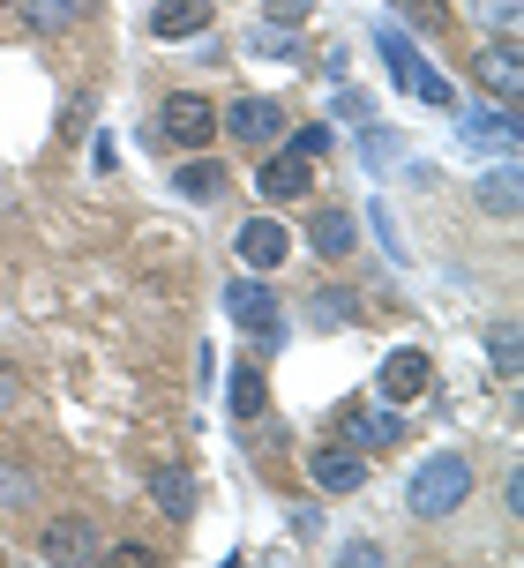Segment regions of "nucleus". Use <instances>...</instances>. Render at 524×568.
<instances>
[{"label": "nucleus", "mask_w": 524, "mask_h": 568, "mask_svg": "<svg viewBox=\"0 0 524 568\" xmlns=\"http://www.w3.org/2000/svg\"><path fill=\"white\" fill-rule=\"evenodd\" d=\"M292 150H300V158H322V150H330V128H300Z\"/></svg>", "instance_id": "a878e982"}, {"label": "nucleus", "mask_w": 524, "mask_h": 568, "mask_svg": "<svg viewBox=\"0 0 524 568\" xmlns=\"http://www.w3.org/2000/svg\"><path fill=\"white\" fill-rule=\"evenodd\" d=\"M233 187V172L218 165V158H188V165L173 172V195H188V202H218Z\"/></svg>", "instance_id": "4468645a"}, {"label": "nucleus", "mask_w": 524, "mask_h": 568, "mask_svg": "<svg viewBox=\"0 0 524 568\" xmlns=\"http://www.w3.org/2000/svg\"><path fill=\"white\" fill-rule=\"evenodd\" d=\"M375 389H382V404H420L427 389H435L427 352H390V359H382V374H375Z\"/></svg>", "instance_id": "423d86ee"}, {"label": "nucleus", "mask_w": 524, "mask_h": 568, "mask_svg": "<svg viewBox=\"0 0 524 568\" xmlns=\"http://www.w3.org/2000/svg\"><path fill=\"white\" fill-rule=\"evenodd\" d=\"M233 247H240V262H248L255 277H270L278 262H292V225H278V217H248Z\"/></svg>", "instance_id": "39448f33"}, {"label": "nucleus", "mask_w": 524, "mask_h": 568, "mask_svg": "<svg viewBox=\"0 0 524 568\" xmlns=\"http://www.w3.org/2000/svg\"><path fill=\"white\" fill-rule=\"evenodd\" d=\"M308 240H315V255L345 262V255H352V240H360V225H352V210L322 202V210H315V225H308Z\"/></svg>", "instance_id": "ddd939ff"}, {"label": "nucleus", "mask_w": 524, "mask_h": 568, "mask_svg": "<svg viewBox=\"0 0 524 568\" xmlns=\"http://www.w3.org/2000/svg\"><path fill=\"white\" fill-rule=\"evenodd\" d=\"M0 8H8V0H0Z\"/></svg>", "instance_id": "bb28decb"}, {"label": "nucleus", "mask_w": 524, "mask_h": 568, "mask_svg": "<svg viewBox=\"0 0 524 568\" xmlns=\"http://www.w3.org/2000/svg\"><path fill=\"white\" fill-rule=\"evenodd\" d=\"M457 135H465L472 150H517V120H510V113H480V105H472V113H457Z\"/></svg>", "instance_id": "2eb2a0df"}, {"label": "nucleus", "mask_w": 524, "mask_h": 568, "mask_svg": "<svg viewBox=\"0 0 524 568\" xmlns=\"http://www.w3.org/2000/svg\"><path fill=\"white\" fill-rule=\"evenodd\" d=\"M345 434L352 442H397V434H405V426H397V412H375V419H367V412H345Z\"/></svg>", "instance_id": "aec40b11"}, {"label": "nucleus", "mask_w": 524, "mask_h": 568, "mask_svg": "<svg viewBox=\"0 0 524 568\" xmlns=\"http://www.w3.org/2000/svg\"><path fill=\"white\" fill-rule=\"evenodd\" d=\"M210 23H218L210 0H158V8H150V30H158L165 45H173V38H203Z\"/></svg>", "instance_id": "9b49d317"}, {"label": "nucleus", "mask_w": 524, "mask_h": 568, "mask_svg": "<svg viewBox=\"0 0 524 568\" xmlns=\"http://www.w3.org/2000/svg\"><path fill=\"white\" fill-rule=\"evenodd\" d=\"M457 501H472V464L457 449H435L420 471L405 479V509L412 516H450Z\"/></svg>", "instance_id": "f257e3e1"}, {"label": "nucleus", "mask_w": 524, "mask_h": 568, "mask_svg": "<svg viewBox=\"0 0 524 568\" xmlns=\"http://www.w3.org/2000/svg\"><path fill=\"white\" fill-rule=\"evenodd\" d=\"M397 16H412L420 30H457V16H450V0H397Z\"/></svg>", "instance_id": "4be33fe9"}, {"label": "nucleus", "mask_w": 524, "mask_h": 568, "mask_svg": "<svg viewBox=\"0 0 524 568\" xmlns=\"http://www.w3.org/2000/svg\"><path fill=\"white\" fill-rule=\"evenodd\" d=\"M308 479H315L322 494H360V486H367V456H360V449H337V442H322V449L308 456Z\"/></svg>", "instance_id": "0eeeda50"}, {"label": "nucleus", "mask_w": 524, "mask_h": 568, "mask_svg": "<svg viewBox=\"0 0 524 568\" xmlns=\"http://www.w3.org/2000/svg\"><path fill=\"white\" fill-rule=\"evenodd\" d=\"M225 397H233V419H262V412H270V382H262L255 367H233V389H225Z\"/></svg>", "instance_id": "a211bd4d"}, {"label": "nucleus", "mask_w": 524, "mask_h": 568, "mask_svg": "<svg viewBox=\"0 0 524 568\" xmlns=\"http://www.w3.org/2000/svg\"><path fill=\"white\" fill-rule=\"evenodd\" d=\"M30 30H68L75 16H83V0H23Z\"/></svg>", "instance_id": "412c9836"}, {"label": "nucleus", "mask_w": 524, "mask_h": 568, "mask_svg": "<svg viewBox=\"0 0 524 568\" xmlns=\"http://www.w3.org/2000/svg\"><path fill=\"white\" fill-rule=\"evenodd\" d=\"M487 352H495L502 382H517V322H495V329H487Z\"/></svg>", "instance_id": "5701e85b"}, {"label": "nucleus", "mask_w": 524, "mask_h": 568, "mask_svg": "<svg viewBox=\"0 0 524 568\" xmlns=\"http://www.w3.org/2000/svg\"><path fill=\"white\" fill-rule=\"evenodd\" d=\"M308 314H315V329H352V322H360V300L330 284V292H315V300H308Z\"/></svg>", "instance_id": "6ab92c4d"}, {"label": "nucleus", "mask_w": 524, "mask_h": 568, "mask_svg": "<svg viewBox=\"0 0 524 568\" xmlns=\"http://www.w3.org/2000/svg\"><path fill=\"white\" fill-rule=\"evenodd\" d=\"M113 561H120V568H158V554H150L143 539H128V546H113Z\"/></svg>", "instance_id": "393cba45"}, {"label": "nucleus", "mask_w": 524, "mask_h": 568, "mask_svg": "<svg viewBox=\"0 0 524 568\" xmlns=\"http://www.w3.org/2000/svg\"><path fill=\"white\" fill-rule=\"evenodd\" d=\"M38 554H46V561H98L105 546H98V531H90L83 516H60V524H46Z\"/></svg>", "instance_id": "f8f14e48"}, {"label": "nucleus", "mask_w": 524, "mask_h": 568, "mask_svg": "<svg viewBox=\"0 0 524 568\" xmlns=\"http://www.w3.org/2000/svg\"><path fill=\"white\" fill-rule=\"evenodd\" d=\"M472 75H480V90L495 98V105H517V90H524V68H517V45H487V53L472 60Z\"/></svg>", "instance_id": "6e6552de"}, {"label": "nucleus", "mask_w": 524, "mask_h": 568, "mask_svg": "<svg viewBox=\"0 0 524 568\" xmlns=\"http://www.w3.org/2000/svg\"><path fill=\"white\" fill-rule=\"evenodd\" d=\"M270 202H300V195H315V158H300V150H285V158H270L255 180Z\"/></svg>", "instance_id": "9d476101"}, {"label": "nucleus", "mask_w": 524, "mask_h": 568, "mask_svg": "<svg viewBox=\"0 0 524 568\" xmlns=\"http://www.w3.org/2000/svg\"><path fill=\"white\" fill-rule=\"evenodd\" d=\"M218 128L233 142H285V105L278 98H233V113H218Z\"/></svg>", "instance_id": "20e7f679"}, {"label": "nucleus", "mask_w": 524, "mask_h": 568, "mask_svg": "<svg viewBox=\"0 0 524 568\" xmlns=\"http://www.w3.org/2000/svg\"><path fill=\"white\" fill-rule=\"evenodd\" d=\"M225 314H233L240 329H278V292L262 277H233L225 284Z\"/></svg>", "instance_id": "1a4fd4ad"}, {"label": "nucleus", "mask_w": 524, "mask_h": 568, "mask_svg": "<svg viewBox=\"0 0 524 568\" xmlns=\"http://www.w3.org/2000/svg\"><path fill=\"white\" fill-rule=\"evenodd\" d=\"M150 509L188 524V516H195V479H188V471H150Z\"/></svg>", "instance_id": "dca6fc26"}, {"label": "nucleus", "mask_w": 524, "mask_h": 568, "mask_svg": "<svg viewBox=\"0 0 524 568\" xmlns=\"http://www.w3.org/2000/svg\"><path fill=\"white\" fill-rule=\"evenodd\" d=\"M158 135L173 142V150H203V142H218V113H210L195 90H180V98L158 105Z\"/></svg>", "instance_id": "7ed1b4c3"}, {"label": "nucleus", "mask_w": 524, "mask_h": 568, "mask_svg": "<svg viewBox=\"0 0 524 568\" xmlns=\"http://www.w3.org/2000/svg\"><path fill=\"white\" fill-rule=\"evenodd\" d=\"M375 45H382V60H390V75H397V90H405V98H420V105H457V98H450V83H442V68L412 53V38L397 23H382Z\"/></svg>", "instance_id": "f03ea898"}, {"label": "nucleus", "mask_w": 524, "mask_h": 568, "mask_svg": "<svg viewBox=\"0 0 524 568\" xmlns=\"http://www.w3.org/2000/svg\"><path fill=\"white\" fill-rule=\"evenodd\" d=\"M517 165H495L487 172V180H480V210H487V217H517Z\"/></svg>", "instance_id": "f3484780"}, {"label": "nucleus", "mask_w": 524, "mask_h": 568, "mask_svg": "<svg viewBox=\"0 0 524 568\" xmlns=\"http://www.w3.org/2000/svg\"><path fill=\"white\" fill-rule=\"evenodd\" d=\"M30 494H38V479L16 471V464H0V509H16V501H30Z\"/></svg>", "instance_id": "b1692460"}]
</instances>
